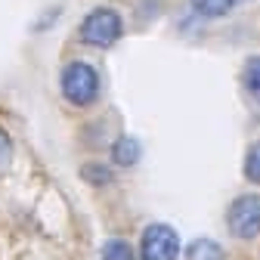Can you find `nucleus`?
I'll return each mask as SVG.
<instances>
[{
    "mask_svg": "<svg viewBox=\"0 0 260 260\" xmlns=\"http://www.w3.org/2000/svg\"><path fill=\"white\" fill-rule=\"evenodd\" d=\"M236 4H242V0H236Z\"/></svg>",
    "mask_w": 260,
    "mask_h": 260,
    "instance_id": "12",
    "label": "nucleus"
},
{
    "mask_svg": "<svg viewBox=\"0 0 260 260\" xmlns=\"http://www.w3.org/2000/svg\"><path fill=\"white\" fill-rule=\"evenodd\" d=\"M10 165H13V143L7 137V130L0 127V174H7Z\"/></svg>",
    "mask_w": 260,
    "mask_h": 260,
    "instance_id": "11",
    "label": "nucleus"
},
{
    "mask_svg": "<svg viewBox=\"0 0 260 260\" xmlns=\"http://www.w3.org/2000/svg\"><path fill=\"white\" fill-rule=\"evenodd\" d=\"M62 96L72 106H90L100 96V75L87 62H69L62 72Z\"/></svg>",
    "mask_w": 260,
    "mask_h": 260,
    "instance_id": "1",
    "label": "nucleus"
},
{
    "mask_svg": "<svg viewBox=\"0 0 260 260\" xmlns=\"http://www.w3.org/2000/svg\"><path fill=\"white\" fill-rule=\"evenodd\" d=\"M242 81H245V90L260 103V56H251L245 62V72H242Z\"/></svg>",
    "mask_w": 260,
    "mask_h": 260,
    "instance_id": "8",
    "label": "nucleus"
},
{
    "mask_svg": "<svg viewBox=\"0 0 260 260\" xmlns=\"http://www.w3.org/2000/svg\"><path fill=\"white\" fill-rule=\"evenodd\" d=\"M245 177L251 183H260V143H254L245 155Z\"/></svg>",
    "mask_w": 260,
    "mask_h": 260,
    "instance_id": "10",
    "label": "nucleus"
},
{
    "mask_svg": "<svg viewBox=\"0 0 260 260\" xmlns=\"http://www.w3.org/2000/svg\"><path fill=\"white\" fill-rule=\"evenodd\" d=\"M226 226L236 239H254L260 236V195L245 192L226 211Z\"/></svg>",
    "mask_w": 260,
    "mask_h": 260,
    "instance_id": "3",
    "label": "nucleus"
},
{
    "mask_svg": "<svg viewBox=\"0 0 260 260\" xmlns=\"http://www.w3.org/2000/svg\"><path fill=\"white\" fill-rule=\"evenodd\" d=\"M233 4L236 0H192V10L205 19H220L233 10Z\"/></svg>",
    "mask_w": 260,
    "mask_h": 260,
    "instance_id": "7",
    "label": "nucleus"
},
{
    "mask_svg": "<svg viewBox=\"0 0 260 260\" xmlns=\"http://www.w3.org/2000/svg\"><path fill=\"white\" fill-rule=\"evenodd\" d=\"M112 158H115V165H121V168L137 165V161H140V143L134 137H121L112 146Z\"/></svg>",
    "mask_w": 260,
    "mask_h": 260,
    "instance_id": "5",
    "label": "nucleus"
},
{
    "mask_svg": "<svg viewBox=\"0 0 260 260\" xmlns=\"http://www.w3.org/2000/svg\"><path fill=\"white\" fill-rule=\"evenodd\" d=\"M103 260H137V257H134V251H130L127 242L112 239V242L103 245Z\"/></svg>",
    "mask_w": 260,
    "mask_h": 260,
    "instance_id": "9",
    "label": "nucleus"
},
{
    "mask_svg": "<svg viewBox=\"0 0 260 260\" xmlns=\"http://www.w3.org/2000/svg\"><path fill=\"white\" fill-rule=\"evenodd\" d=\"M121 31H124L121 16L109 7H100L81 22V41L90 47H112L121 38Z\"/></svg>",
    "mask_w": 260,
    "mask_h": 260,
    "instance_id": "2",
    "label": "nucleus"
},
{
    "mask_svg": "<svg viewBox=\"0 0 260 260\" xmlns=\"http://www.w3.org/2000/svg\"><path fill=\"white\" fill-rule=\"evenodd\" d=\"M186 257L189 260H223V248L211 239H195L186 248Z\"/></svg>",
    "mask_w": 260,
    "mask_h": 260,
    "instance_id": "6",
    "label": "nucleus"
},
{
    "mask_svg": "<svg viewBox=\"0 0 260 260\" xmlns=\"http://www.w3.org/2000/svg\"><path fill=\"white\" fill-rule=\"evenodd\" d=\"M140 257L143 260H177L180 257V236L165 223L146 226L143 242H140Z\"/></svg>",
    "mask_w": 260,
    "mask_h": 260,
    "instance_id": "4",
    "label": "nucleus"
}]
</instances>
